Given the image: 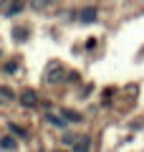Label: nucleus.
Returning a JSON list of instances; mask_svg holds the SVG:
<instances>
[{"label": "nucleus", "instance_id": "nucleus-1", "mask_svg": "<svg viewBox=\"0 0 144 152\" xmlns=\"http://www.w3.org/2000/svg\"><path fill=\"white\" fill-rule=\"evenodd\" d=\"M61 74H63V69H61V66L56 64L53 69H48V76H46V81H48V84H56V81H61Z\"/></svg>", "mask_w": 144, "mask_h": 152}, {"label": "nucleus", "instance_id": "nucleus-6", "mask_svg": "<svg viewBox=\"0 0 144 152\" xmlns=\"http://www.w3.org/2000/svg\"><path fill=\"white\" fill-rule=\"evenodd\" d=\"M0 147H3V150H15V142H13L10 137H3V140H0Z\"/></svg>", "mask_w": 144, "mask_h": 152}, {"label": "nucleus", "instance_id": "nucleus-7", "mask_svg": "<svg viewBox=\"0 0 144 152\" xmlns=\"http://www.w3.org/2000/svg\"><path fill=\"white\" fill-rule=\"evenodd\" d=\"M48 122H51V124H56V127H63V124H66V119H61V117H53V114H48Z\"/></svg>", "mask_w": 144, "mask_h": 152}, {"label": "nucleus", "instance_id": "nucleus-8", "mask_svg": "<svg viewBox=\"0 0 144 152\" xmlns=\"http://www.w3.org/2000/svg\"><path fill=\"white\" fill-rule=\"evenodd\" d=\"M23 10V3H13L10 8H8V15H15V13H20Z\"/></svg>", "mask_w": 144, "mask_h": 152}, {"label": "nucleus", "instance_id": "nucleus-12", "mask_svg": "<svg viewBox=\"0 0 144 152\" xmlns=\"http://www.w3.org/2000/svg\"><path fill=\"white\" fill-rule=\"evenodd\" d=\"M10 129H13V132H15V134H20V137H25V132H23V129H20V127H15V124H10Z\"/></svg>", "mask_w": 144, "mask_h": 152}, {"label": "nucleus", "instance_id": "nucleus-5", "mask_svg": "<svg viewBox=\"0 0 144 152\" xmlns=\"http://www.w3.org/2000/svg\"><path fill=\"white\" fill-rule=\"evenodd\" d=\"M63 117H66V122H81V114L79 112H68V109H66Z\"/></svg>", "mask_w": 144, "mask_h": 152}, {"label": "nucleus", "instance_id": "nucleus-9", "mask_svg": "<svg viewBox=\"0 0 144 152\" xmlns=\"http://www.w3.org/2000/svg\"><path fill=\"white\" fill-rule=\"evenodd\" d=\"M15 38H18V41H25V28H18V31H15Z\"/></svg>", "mask_w": 144, "mask_h": 152}, {"label": "nucleus", "instance_id": "nucleus-10", "mask_svg": "<svg viewBox=\"0 0 144 152\" xmlns=\"http://www.w3.org/2000/svg\"><path fill=\"white\" fill-rule=\"evenodd\" d=\"M46 3H48V0H33V8H36V10H41Z\"/></svg>", "mask_w": 144, "mask_h": 152}, {"label": "nucleus", "instance_id": "nucleus-4", "mask_svg": "<svg viewBox=\"0 0 144 152\" xmlns=\"http://www.w3.org/2000/svg\"><path fill=\"white\" fill-rule=\"evenodd\" d=\"M89 145H91V140L86 134H81V140L73 145V152H89Z\"/></svg>", "mask_w": 144, "mask_h": 152}, {"label": "nucleus", "instance_id": "nucleus-2", "mask_svg": "<svg viewBox=\"0 0 144 152\" xmlns=\"http://www.w3.org/2000/svg\"><path fill=\"white\" fill-rule=\"evenodd\" d=\"M79 20H81V23H94V20H96V10H94V8L81 10V13H79Z\"/></svg>", "mask_w": 144, "mask_h": 152}, {"label": "nucleus", "instance_id": "nucleus-11", "mask_svg": "<svg viewBox=\"0 0 144 152\" xmlns=\"http://www.w3.org/2000/svg\"><path fill=\"white\" fill-rule=\"evenodd\" d=\"M0 94H3V96H5V99H13V91H10V89H5V86L0 89Z\"/></svg>", "mask_w": 144, "mask_h": 152}, {"label": "nucleus", "instance_id": "nucleus-3", "mask_svg": "<svg viewBox=\"0 0 144 152\" xmlns=\"http://www.w3.org/2000/svg\"><path fill=\"white\" fill-rule=\"evenodd\" d=\"M36 102H38V99H36V91H31V89L23 91V96H20V104H23V107H33Z\"/></svg>", "mask_w": 144, "mask_h": 152}]
</instances>
